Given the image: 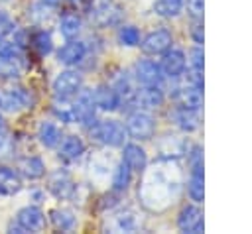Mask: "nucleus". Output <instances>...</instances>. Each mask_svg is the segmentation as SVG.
Instances as JSON below:
<instances>
[{"mask_svg": "<svg viewBox=\"0 0 252 234\" xmlns=\"http://www.w3.org/2000/svg\"><path fill=\"white\" fill-rule=\"evenodd\" d=\"M159 57H161L159 59V67H161V73H163L165 79H169V81L183 79V75L187 71V53L183 49L171 45Z\"/></svg>", "mask_w": 252, "mask_h": 234, "instance_id": "nucleus-8", "label": "nucleus"}, {"mask_svg": "<svg viewBox=\"0 0 252 234\" xmlns=\"http://www.w3.org/2000/svg\"><path fill=\"white\" fill-rule=\"evenodd\" d=\"M169 120L173 122V126L179 132L193 134L201 128L203 116H201V108H187V106L173 104V108L169 110Z\"/></svg>", "mask_w": 252, "mask_h": 234, "instance_id": "nucleus-12", "label": "nucleus"}, {"mask_svg": "<svg viewBox=\"0 0 252 234\" xmlns=\"http://www.w3.org/2000/svg\"><path fill=\"white\" fill-rule=\"evenodd\" d=\"M140 228V220L134 210H120L112 214V230L116 232H134Z\"/></svg>", "mask_w": 252, "mask_h": 234, "instance_id": "nucleus-30", "label": "nucleus"}, {"mask_svg": "<svg viewBox=\"0 0 252 234\" xmlns=\"http://www.w3.org/2000/svg\"><path fill=\"white\" fill-rule=\"evenodd\" d=\"M124 128H126L128 138H132L136 142H146V140H152L156 136L158 124H156V118L150 110L134 108L128 112Z\"/></svg>", "mask_w": 252, "mask_h": 234, "instance_id": "nucleus-3", "label": "nucleus"}, {"mask_svg": "<svg viewBox=\"0 0 252 234\" xmlns=\"http://www.w3.org/2000/svg\"><path fill=\"white\" fill-rule=\"evenodd\" d=\"M116 39L122 47H138L142 35H140V29L132 24H120L118 29H116Z\"/></svg>", "mask_w": 252, "mask_h": 234, "instance_id": "nucleus-33", "label": "nucleus"}, {"mask_svg": "<svg viewBox=\"0 0 252 234\" xmlns=\"http://www.w3.org/2000/svg\"><path fill=\"white\" fill-rule=\"evenodd\" d=\"M20 75L16 61H8V59H0V77H8V79H16Z\"/></svg>", "mask_w": 252, "mask_h": 234, "instance_id": "nucleus-39", "label": "nucleus"}, {"mask_svg": "<svg viewBox=\"0 0 252 234\" xmlns=\"http://www.w3.org/2000/svg\"><path fill=\"white\" fill-rule=\"evenodd\" d=\"M108 85L118 92V96L122 98V102L128 100L134 94V90H136V81H134L132 73L122 71V69H116L114 71V75L110 77V83Z\"/></svg>", "mask_w": 252, "mask_h": 234, "instance_id": "nucleus-21", "label": "nucleus"}, {"mask_svg": "<svg viewBox=\"0 0 252 234\" xmlns=\"http://www.w3.org/2000/svg\"><path fill=\"white\" fill-rule=\"evenodd\" d=\"M12 147V140L6 134V130H0V155H6Z\"/></svg>", "mask_w": 252, "mask_h": 234, "instance_id": "nucleus-41", "label": "nucleus"}, {"mask_svg": "<svg viewBox=\"0 0 252 234\" xmlns=\"http://www.w3.org/2000/svg\"><path fill=\"white\" fill-rule=\"evenodd\" d=\"M81 29H83V20H81V16L77 12H67V14L61 16V20H59V31H61V35L65 39L79 37Z\"/></svg>", "mask_w": 252, "mask_h": 234, "instance_id": "nucleus-29", "label": "nucleus"}, {"mask_svg": "<svg viewBox=\"0 0 252 234\" xmlns=\"http://www.w3.org/2000/svg\"><path fill=\"white\" fill-rule=\"evenodd\" d=\"M61 138H63V132H61V128L55 122L43 120L37 126V140H39V144L43 147H49V149L57 147V144L61 142Z\"/></svg>", "mask_w": 252, "mask_h": 234, "instance_id": "nucleus-25", "label": "nucleus"}, {"mask_svg": "<svg viewBox=\"0 0 252 234\" xmlns=\"http://www.w3.org/2000/svg\"><path fill=\"white\" fill-rule=\"evenodd\" d=\"M32 104V94L24 87H10L0 92V108L6 112H20Z\"/></svg>", "mask_w": 252, "mask_h": 234, "instance_id": "nucleus-16", "label": "nucleus"}, {"mask_svg": "<svg viewBox=\"0 0 252 234\" xmlns=\"http://www.w3.org/2000/svg\"><path fill=\"white\" fill-rule=\"evenodd\" d=\"M43 226H45L43 210L35 205H28L16 212V226H10V230L24 234V232H39Z\"/></svg>", "mask_w": 252, "mask_h": 234, "instance_id": "nucleus-11", "label": "nucleus"}, {"mask_svg": "<svg viewBox=\"0 0 252 234\" xmlns=\"http://www.w3.org/2000/svg\"><path fill=\"white\" fill-rule=\"evenodd\" d=\"M183 12L191 20H203L205 14V0H185L183 2Z\"/></svg>", "mask_w": 252, "mask_h": 234, "instance_id": "nucleus-37", "label": "nucleus"}, {"mask_svg": "<svg viewBox=\"0 0 252 234\" xmlns=\"http://www.w3.org/2000/svg\"><path fill=\"white\" fill-rule=\"evenodd\" d=\"M122 18H124L122 8L112 2H98V6L94 8V14H93V22L98 28H114V26L118 28Z\"/></svg>", "mask_w": 252, "mask_h": 234, "instance_id": "nucleus-17", "label": "nucleus"}, {"mask_svg": "<svg viewBox=\"0 0 252 234\" xmlns=\"http://www.w3.org/2000/svg\"><path fill=\"white\" fill-rule=\"evenodd\" d=\"M189 147V140L183 136H165L159 144V157L163 159H181Z\"/></svg>", "mask_w": 252, "mask_h": 234, "instance_id": "nucleus-20", "label": "nucleus"}, {"mask_svg": "<svg viewBox=\"0 0 252 234\" xmlns=\"http://www.w3.org/2000/svg\"><path fill=\"white\" fill-rule=\"evenodd\" d=\"M87 53H89V47H87V43L83 39H79V37L67 39L57 49V61L63 63V65H67V67H75V65H79V63L85 61Z\"/></svg>", "mask_w": 252, "mask_h": 234, "instance_id": "nucleus-14", "label": "nucleus"}, {"mask_svg": "<svg viewBox=\"0 0 252 234\" xmlns=\"http://www.w3.org/2000/svg\"><path fill=\"white\" fill-rule=\"evenodd\" d=\"M85 151H87V146H85L83 138L77 136V134L63 136L61 142L57 144V157H59L63 163H75L77 159L83 157Z\"/></svg>", "mask_w": 252, "mask_h": 234, "instance_id": "nucleus-15", "label": "nucleus"}, {"mask_svg": "<svg viewBox=\"0 0 252 234\" xmlns=\"http://www.w3.org/2000/svg\"><path fill=\"white\" fill-rule=\"evenodd\" d=\"M175 85L169 90V98L173 100V104L179 106H187V108H203V88L187 83L185 79L181 81H173Z\"/></svg>", "mask_w": 252, "mask_h": 234, "instance_id": "nucleus-6", "label": "nucleus"}, {"mask_svg": "<svg viewBox=\"0 0 252 234\" xmlns=\"http://www.w3.org/2000/svg\"><path fill=\"white\" fill-rule=\"evenodd\" d=\"M187 197L191 203L201 205L205 201V175H189L183 185Z\"/></svg>", "mask_w": 252, "mask_h": 234, "instance_id": "nucleus-31", "label": "nucleus"}, {"mask_svg": "<svg viewBox=\"0 0 252 234\" xmlns=\"http://www.w3.org/2000/svg\"><path fill=\"white\" fill-rule=\"evenodd\" d=\"M12 31H14V22H12V18H10L4 10H0V37L10 35Z\"/></svg>", "mask_w": 252, "mask_h": 234, "instance_id": "nucleus-40", "label": "nucleus"}, {"mask_svg": "<svg viewBox=\"0 0 252 234\" xmlns=\"http://www.w3.org/2000/svg\"><path fill=\"white\" fill-rule=\"evenodd\" d=\"M183 2L185 0H154L152 10L158 18L163 20H175L183 14Z\"/></svg>", "mask_w": 252, "mask_h": 234, "instance_id": "nucleus-27", "label": "nucleus"}, {"mask_svg": "<svg viewBox=\"0 0 252 234\" xmlns=\"http://www.w3.org/2000/svg\"><path fill=\"white\" fill-rule=\"evenodd\" d=\"M171 45H173V33H171V29H167V28H158V29L148 31V33L140 39V43H138L140 51H142L146 57H158V55H161L163 51H167Z\"/></svg>", "mask_w": 252, "mask_h": 234, "instance_id": "nucleus-5", "label": "nucleus"}, {"mask_svg": "<svg viewBox=\"0 0 252 234\" xmlns=\"http://www.w3.org/2000/svg\"><path fill=\"white\" fill-rule=\"evenodd\" d=\"M28 43H32V47L35 49V53H37L39 57H45V55H49V53L53 51V37H51V33H49L47 29H37V31H33Z\"/></svg>", "mask_w": 252, "mask_h": 234, "instance_id": "nucleus-32", "label": "nucleus"}, {"mask_svg": "<svg viewBox=\"0 0 252 234\" xmlns=\"http://www.w3.org/2000/svg\"><path fill=\"white\" fill-rule=\"evenodd\" d=\"M132 77L138 87H158L165 81L159 63L154 59H138L132 67Z\"/></svg>", "mask_w": 252, "mask_h": 234, "instance_id": "nucleus-10", "label": "nucleus"}, {"mask_svg": "<svg viewBox=\"0 0 252 234\" xmlns=\"http://www.w3.org/2000/svg\"><path fill=\"white\" fill-rule=\"evenodd\" d=\"M18 173L30 181H37L45 175V163L37 155H28L18 161Z\"/></svg>", "mask_w": 252, "mask_h": 234, "instance_id": "nucleus-22", "label": "nucleus"}, {"mask_svg": "<svg viewBox=\"0 0 252 234\" xmlns=\"http://www.w3.org/2000/svg\"><path fill=\"white\" fill-rule=\"evenodd\" d=\"M185 179L177 159L159 157L158 163L142 171V181L138 187V197L142 206L150 212H163L177 203L183 191Z\"/></svg>", "mask_w": 252, "mask_h": 234, "instance_id": "nucleus-1", "label": "nucleus"}, {"mask_svg": "<svg viewBox=\"0 0 252 234\" xmlns=\"http://www.w3.org/2000/svg\"><path fill=\"white\" fill-rule=\"evenodd\" d=\"M22 55V45L16 39L0 37V59H8V61H18Z\"/></svg>", "mask_w": 252, "mask_h": 234, "instance_id": "nucleus-35", "label": "nucleus"}, {"mask_svg": "<svg viewBox=\"0 0 252 234\" xmlns=\"http://www.w3.org/2000/svg\"><path fill=\"white\" fill-rule=\"evenodd\" d=\"M177 230L185 234H201L205 232V214L197 203H187L177 212Z\"/></svg>", "mask_w": 252, "mask_h": 234, "instance_id": "nucleus-7", "label": "nucleus"}, {"mask_svg": "<svg viewBox=\"0 0 252 234\" xmlns=\"http://www.w3.org/2000/svg\"><path fill=\"white\" fill-rule=\"evenodd\" d=\"M0 130H4V120H2V116H0Z\"/></svg>", "mask_w": 252, "mask_h": 234, "instance_id": "nucleus-43", "label": "nucleus"}, {"mask_svg": "<svg viewBox=\"0 0 252 234\" xmlns=\"http://www.w3.org/2000/svg\"><path fill=\"white\" fill-rule=\"evenodd\" d=\"M83 87H85L83 75L77 69H71V67L65 69V71H61L53 79V83H51L53 96L59 98V100H71V98H75L81 92Z\"/></svg>", "mask_w": 252, "mask_h": 234, "instance_id": "nucleus-4", "label": "nucleus"}, {"mask_svg": "<svg viewBox=\"0 0 252 234\" xmlns=\"http://www.w3.org/2000/svg\"><path fill=\"white\" fill-rule=\"evenodd\" d=\"M49 222L57 232H71L77 226V216L71 208H51Z\"/></svg>", "mask_w": 252, "mask_h": 234, "instance_id": "nucleus-24", "label": "nucleus"}, {"mask_svg": "<svg viewBox=\"0 0 252 234\" xmlns=\"http://www.w3.org/2000/svg\"><path fill=\"white\" fill-rule=\"evenodd\" d=\"M122 161L132 169V173H142L148 167V153L140 144L130 142L122 146Z\"/></svg>", "mask_w": 252, "mask_h": 234, "instance_id": "nucleus-19", "label": "nucleus"}, {"mask_svg": "<svg viewBox=\"0 0 252 234\" xmlns=\"http://www.w3.org/2000/svg\"><path fill=\"white\" fill-rule=\"evenodd\" d=\"M187 69L189 71L203 73V69H205V51H203V45H195L193 43V47L187 53Z\"/></svg>", "mask_w": 252, "mask_h": 234, "instance_id": "nucleus-36", "label": "nucleus"}, {"mask_svg": "<svg viewBox=\"0 0 252 234\" xmlns=\"http://www.w3.org/2000/svg\"><path fill=\"white\" fill-rule=\"evenodd\" d=\"M89 134L94 142L106 146V147H122L126 144V128L122 122L114 120V118H104V120H96L91 128Z\"/></svg>", "mask_w": 252, "mask_h": 234, "instance_id": "nucleus-2", "label": "nucleus"}, {"mask_svg": "<svg viewBox=\"0 0 252 234\" xmlns=\"http://www.w3.org/2000/svg\"><path fill=\"white\" fill-rule=\"evenodd\" d=\"M93 98H94L96 108L102 110V112H114V110H118L120 104H122V98L118 96V92H116L108 83L96 85L94 90H93Z\"/></svg>", "mask_w": 252, "mask_h": 234, "instance_id": "nucleus-18", "label": "nucleus"}, {"mask_svg": "<svg viewBox=\"0 0 252 234\" xmlns=\"http://www.w3.org/2000/svg\"><path fill=\"white\" fill-rule=\"evenodd\" d=\"M22 191V175L10 167H0V195H16Z\"/></svg>", "mask_w": 252, "mask_h": 234, "instance_id": "nucleus-28", "label": "nucleus"}, {"mask_svg": "<svg viewBox=\"0 0 252 234\" xmlns=\"http://www.w3.org/2000/svg\"><path fill=\"white\" fill-rule=\"evenodd\" d=\"M185 165L189 175H205V161H203V146L201 144H189L185 151Z\"/></svg>", "mask_w": 252, "mask_h": 234, "instance_id": "nucleus-26", "label": "nucleus"}, {"mask_svg": "<svg viewBox=\"0 0 252 234\" xmlns=\"http://www.w3.org/2000/svg\"><path fill=\"white\" fill-rule=\"evenodd\" d=\"M51 112L57 116V120H61L65 124H75L73 98L71 100H59V98H55V102L51 104Z\"/></svg>", "mask_w": 252, "mask_h": 234, "instance_id": "nucleus-34", "label": "nucleus"}, {"mask_svg": "<svg viewBox=\"0 0 252 234\" xmlns=\"http://www.w3.org/2000/svg\"><path fill=\"white\" fill-rule=\"evenodd\" d=\"M47 191H49L55 199L67 201V199H71V197L77 193V185H75L73 177L69 175V171L57 169V171H53V173L49 175V179H47Z\"/></svg>", "mask_w": 252, "mask_h": 234, "instance_id": "nucleus-13", "label": "nucleus"}, {"mask_svg": "<svg viewBox=\"0 0 252 234\" xmlns=\"http://www.w3.org/2000/svg\"><path fill=\"white\" fill-rule=\"evenodd\" d=\"M43 4H47V6H51V8H55V6H59L63 0H41Z\"/></svg>", "mask_w": 252, "mask_h": 234, "instance_id": "nucleus-42", "label": "nucleus"}, {"mask_svg": "<svg viewBox=\"0 0 252 234\" xmlns=\"http://www.w3.org/2000/svg\"><path fill=\"white\" fill-rule=\"evenodd\" d=\"M124 102L130 104L132 110H134V108L156 110V108L163 106V102H165V92H163L161 85H158V87H138V88L134 90V94H132L128 100H124ZM124 102H122V104H124ZM122 104H120V106H122Z\"/></svg>", "mask_w": 252, "mask_h": 234, "instance_id": "nucleus-9", "label": "nucleus"}, {"mask_svg": "<svg viewBox=\"0 0 252 234\" xmlns=\"http://www.w3.org/2000/svg\"><path fill=\"white\" fill-rule=\"evenodd\" d=\"M189 39H191L195 45H203V41H205L203 20H191V28H189Z\"/></svg>", "mask_w": 252, "mask_h": 234, "instance_id": "nucleus-38", "label": "nucleus"}, {"mask_svg": "<svg viewBox=\"0 0 252 234\" xmlns=\"http://www.w3.org/2000/svg\"><path fill=\"white\" fill-rule=\"evenodd\" d=\"M132 183V169L120 159V163H116L112 167V173H110V189L112 193H126L128 187Z\"/></svg>", "mask_w": 252, "mask_h": 234, "instance_id": "nucleus-23", "label": "nucleus"}]
</instances>
